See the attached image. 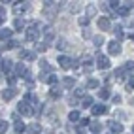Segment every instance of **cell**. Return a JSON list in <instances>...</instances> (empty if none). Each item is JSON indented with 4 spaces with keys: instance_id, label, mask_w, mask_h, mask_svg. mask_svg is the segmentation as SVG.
I'll use <instances>...</instances> for the list:
<instances>
[{
    "instance_id": "obj_38",
    "label": "cell",
    "mask_w": 134,
    "mask_h": 134,
    "mask_svg": "<svg viewBox=\"0 0 134 134\" xmlns=\"http://www.w3.org/2000/svg\"><path fill=\"white\" fill-rule=\"evenodd\" d=\"M15 79H17V76H15V74H8V77H6V81L10 83V85H13V83H15Z\"/></svg>"
},
{
    "instance_id": "obj_3",
    "label": "cell",
    "mask_w": 134,
    "mask_h": 134,
    "mask_svg": "<svg viewBox=\"0 0 134 134\" xmlns=\"http://www.w3.org/2000/svg\"><path fill=\"white\" fill-rule=\"evenodd\" d=\"M38 36H40V25L34 23V25H30L29 29H26V40L34 42V40H38Z\"/></svg>"
},
{
    "instance_id": "obj_12",
    "label": "cell",
    "mask_w": 134,
    "mask_h": 134,
    "mask_svg": "<svg viewBox=\"0 0 134 134\" xmlns=\"http://www.w3.org/2000/svg\"><path fill=\"white\" fill-rule=\"evenodd\" d=\"M81 62H83V70H85V72H93V68H94V64H93V60L89 59V57L81 59Z\"/></svg>"
},
{
    "instance_id": "obj_32",
    "label": "cell",
    "mask_w": 134,
    "mask_h": 134,
    "mask_svg": "<svg viewBox=\"0 0 134 134\" xmlns=\"http://www.w3.org/2000/svg\"><path fill=\"white\" fill-rule=\"evenodd\" d=\"M108 4H110V6H108L110 10H115V12H117V10H119V6H121L119 0H113V2H108Z\"/></svg>"
},
{
    "instance_id": "obj_51",
    "label": "cell",
    "mask_w": 134,
    "mask_h": 134,
    "mask_svg": "<svg viewBox=\"0 0 134 134\" xmlns=\"http://www.w3.org/2000/svg\"><path fill=\"white\" fill-rule=\"evenodd\" d=\"M113 102L115 104H121V96H113Z\"/></svg>"
},
{
    "instance_id": "obj_13",
    "label": "cell",
    "mask_w": 134,
    "mask_h": 134,
    "mask_svg": "<svg viewBox=\"0 0 134 134\" xmlns=\"http://www.w3.org/2000/svg\"><path fill=\"white\" fill-rule=\"evenodd\" d=\"M29 70H26L25 62H19V64H15V76H25Z\"/></svg>"
},
{
    "instance_id": "obj_7",
    "label": "cell",
    "mask_w": 134,
    "mask_h": 134,
    "mask_svg": "<svg viewBox=\"0 0 134 134\" xmlns=\"http://www.w3.org/2000/svg\"><path fill=\"white\" fill-rule=\"evenodd\" d=\"M15 94H17V91H15L13 87H8V89H4V91H2V98H4L6 102L13 100V96H15Z\"/></svg>"
},
{
    "instance_id": "obj_46",
    "label": "cell",
    "mask_w": 134,
    "mask_h": 134,
    "mask_svg": "<svg viewBox=\"0 0 134 134\" xmlns=\"http://www.w3.org/2000/svg\"><path fill=\"white\" fill-rule=\"evenodd\" d=\"M79 25H81V26H87V25H89V19H87V17H81V19H79Z\"/></svg>"
},
{
    "instance_id": "obj_23",
    "label": "cell",
    "mask_w": 134,
    "mask_h": 134,
    "mask_svg": "<svg viewBox=\"0 0 134 134\" xmlns=\"http://www.w3.org/2000/svg\"><path fill=\"white\" fill-rule=\"evenodd\" d=\"M89 127H91V130H93L94 134H98V132L102 130V123H100V121H93L91 125H89Z\"/></svg>"
},
{
    "instance_id": "obj_28",
    "label": "cell",
    "mask_w": 134,
    "mask_h": 134,
    "mask_svg": "<svg viewBox=\"0 0 134 134\" xmlns=\"http://www.w3.org/2000/svg\"><path fill=\"white\" fill-rule=\"evenodd\" d=\"M98 96H100L102 100H106V98L110 96V89H106V87H104V89H100V91H98Z\"/></svg>"
},
{
    "instance_id": "obj_48",
    "label": "cell",
    "mask_w": 134,
    "mask_h": 134,
    "mask_svg": "<svg viewBox=\"0 0 134 134\" xmlns=\"http://www.w3.org/2000/svg\"><path fill=\"white\" fill-rule=\"evenodd\" d=\"M68 102L72 104V106H76V104H77V98H76V96H70V98H68Z\"/></svg>"
},
{
    "instance_id": "obj_45",
    "label": "cell",
    "mask_w": 134,
    "mask_h": 134,
    "mask_svg": "<svg viewBox=\"0 0 134 134\" xmlns=\"http://www.w3.org/2000/svg\"><path fill=\"white\" fill-rule=\"evenodd\" d=\"M57 47H59V49H66V42H64V40H59Z\"/></svg>"
},
{
    "instance_id": "obj_1",
    "label": "cell",
    "mask_w": 134,
    "mask_h": 134,
    "mask_svg": "<svg viewBox=\"0 0 134 134\" xmlns=\"http://www.w3.org/2000/svg\"><path fill=\"white\" fill-rule=\"evenodd\" d=\"M57 10H59V4L55 2H43V17L46 19H53V17L57 15Z\"/></svg>"
},
{
    "instance_id": "obj_18",
    "label": "cell",
    "mask_w": 134,
    "mask_h": 134,
    "mask_svg": "<svg viewBox=\"0 0 134 134\" xmlns=\"http://www.w3.org/2000/svg\"><path fill=\"white\" fill-rule=\"evenodd\" d=\"M79 119H81V115H79V111L77 110H72L68 113V121H72V123H77Z\"/></svg>"
},
{
    "instance_id": "obj_39",
    "label": "cell",
    "mask_w": 134,
    "mask_h": 134,
    "mask_svg": "<svg viewBox=\"0 0 134 134\" xmlns=\"http://www.w3.org/2000/svg\"><path fill=\"white\" fill-rule=\"evenodd\" d=\"M25 10H29V4L23 2V6H15V12L19 13V12H25Z\"/></svg>"
},
{
    "instance_id": "obj_20",
    "label": "cell",
    "mask_w": 134,
    "mask_h": 134,
    "mask_svg": "<svg viewBox=\"0 0 134 134\" xmlns=\"http://www.w3.org/2000/svg\"><path fill=\"white\" fill-rule=\"evenodd\" d=\"M42 81H46V83H49V85H57V81H59V77H57L55 74H49V76H46V77H43Z\"/></svg>"
},
{
    "instance_id": "obj_49",
    "label": "cell",
    "mask_w": 134,
    "mask_h": 134,
    "mask_svg": "<svg viewBox=\"0 0 134 134\" xmlns=\"http://www.w3.org/2000/svg\"><path fill=\"white\" fill-rule=\"evenodd\" d=\"M79 8H81V6H79L77 2H74V6H72V8H70V10H72V12H79Z\"/></svg>"
},
{
    "instance_id": "obj_43",
    "label": "cell",
    "mask_w": 134,
    "mask_h": 134,
    "mask_svg": "<svg viewBox=\"0 0 134 134\" xmlns=\"http://www.w3.org/2000/svg\"><path fill=\"white\" fill-rule=\"evenodd\" d=\"M87 125H91V121H89V119H79V127H87Z\"/></svg>"
},
{
    "instance_id": "obj_16",
    "label": "cell",
    "mask_w": 134,
    "mask_h": 134,
    "mask_svg": "<svg viewBox=\"0 0 134 134\" xmlns=\"http://www.w3.org/2000/svg\"><path fill=\"white\" fill-rule=\"evenodd\" d=\"M19 57H21V60H34V53L21 49V51H19Z\"/></svg>"
},
{
    "instance_id": "obj_40",
    "label": "cell",
    "mask_w": 134,
    "mask_h": 134,
    "mask_svg": "<svg viewBox=\"0 0 134 134\" xmlns=\"http://www.w3.org/2000/svg\"><path fill=\"white\" fill-rule=\"evenodd\" d=\"M127 89H132V91H134V76H129V83H127Z\"/></svg>"
},
{
    "instance_id": "obj_52",
    "label": "cell",
    "mask_w": 134,
    "mask_h": 134,
    "mask_svg": "<svg viewBox=\"0 0 134 134\" xmlns=\"http://www.w3.org/2000/svg\"><path fill=\"white\" fill-rule=\"evenodd\" d=\"M2 77H4V76H2V72H0V81H2Z\"/></svg>"
},
{
    "instance_id": "obj_14",
    "label": "cell",
    "mask_w": 134,
    "mask_h": 134,
    "mask_svg": "<svg viewBox=\"0 0 134 134\" xmlns=\"http://www.w3.org/2000/svg\"><path fill=\"white\" fill-rule=\"evenodd\" d=\"M53 42H55V32L47 30V32H46V36H43V43H46V46H51Z\"/></svg>"
},
{
    "instance_id": "obj_19",
    "label": "cell",
    "mask_w": 134,
    "mask_h": 134,
    "mask_svg": "<svg viewBox=\"0 0 134 134\" xmlns=\"http://www.w3.org/2000/svg\"><path fill=\"white\" fill-rule=\"evenodd\" d=\"M0 66H2V70H4L6 74H8V72H12V68H13V62H12V60H8V59H4Z\"/></svg>"
},
{
    "instance_id": "obj_24",
    "label": "cell",
    "mask_w": 134,
    "mask_h": 134,
    "mask_svg": "<svg viewBox=\"0 0 134 134\" xmlns=\"http://www.w3.org/2000/svg\"><path fill=\"white\" fill-rule=\"evenodd\" d=\"M13 129H15V132H17V134H21V132H25V130H26V125H25L23 121H17Z\"/></svg>"
},
{
    "instance_id": "obj_8",
    "label": "cell",
    "mask_w": 134,
    "mask_h": 134,
    "mask_svg": "<svg viewBox=\"0 0 134 134\" xmlns=\"http://www.w3.org/2000/svg\"><path fill=\"white\" fill-rule=\"evenodd\" d=\"M98 29H100V30H110L111 29V23H110V19H108V17H98Z\"/></svg>"
},
{
    "instance_id": "obj_44",
    "label": "cell",
    "mask_w": 134,
    "mask_h": 134,
    "mask_svg": "<svg viewBox=\"0 0 134 134\" xmlns=\"http://www.w3.org/2000/svg\"><path fill=\"white\" fill-rule=\"evenodd\" d=\"M19 43L17 42H13V40H10V42H6V47H17Z\"/></svg>"
},
{
    "instance_id": "obj_34",
    "label": "cell",
    "mask_w": 134,
    "mask_h": 134,
    "mask_svg": "<svg viewBox=\"0 0 134 134\" xmlns=\"http://www.w3.org/2000/svg\"><path fill=\"white\" fill-rule=\"evenodd\" d=\"M98 87V79H89L87 81V89H96Z\"/></svg>"
},
{
    "instance_id": "obj_41",
    "label": "cell",
    "mask_w": 134,
    "mask_h": 134,
    "mask_svg": "<svg viewBox=\"0 0 134 134\" xmlns=\"http://www.w3.org/2000/svg\"><path fill=\"white\" fill-rule=\"evenodd\" d=\"M125 70H134V60H127V62H125Z\"/></svg>"
},
{
    "instance_id": "obj_11",
    "label": "cell",
    "mask_w": 134,
    "mask_h": 134,
    "mask_svg": "<svg viewBox=\"0 0 134 134\" xmlns=\"http://www.w3.org/2000/svg\"><path fill=\"white\" fill-rule=\"evenodd\" d=\"M108 125H110V130H111V134H121V132H123V125H119L117 121H110Z\"/></svg>"
},
{
    "instance_id": "obj_42",
    "label": "cell",
    "mask_w": 134,
    "mask_h": 134,
    "mask_svg": "<svg viewBox=\"0 0 134 134\" xmlns=\"http://www.w3.org/2000/svg\"><path fill=\"white\" fill-rule=\"evenodd\" d=\"M23 77L26 79V83H29V85H32V74H30V72H26V74H25Z\"/></svg>"
},
{
    "instance_id": "obj_25",
    "label": "cell",
    "mask_w": 134,
    "mask_h": 134,
    "mask_svg": "<svg viewBox=\"0 0 134 134\" xmlns=\"http://www.w3.org/2000/svg\"><path fill=\"white\" fill-rule=\"evenodd\" d=\"M94 15H96V6L89 4L87 6V19H91V17H94Z\"/></svg>"
},
{
    "instance_id": "obj_31",
    "label": "cell",
    "mask_w": 134,
    "mask_h": 134,
    "mask_svg": "<svg viewBox=\"0 0 134 134\" xmlns=\"http://www.w3.org/2000/svg\"><path fill=\"white\" fill-rule=\"evenodd\" d=\"M23 26H25V19H15V30H23Z\"/></svg>"
},
{
    "instance_id": "obj_15",
    "label": "cell",
    "mask_w": 134,
    "mask_h": 134,
    "mask_svg": "<svg viewBox=\"0 0 134 134\" xmlns=\"http://www.w3.org/2000/svg\"><path fill=\"white\" fill-rule=\"evenodd\" d=\"M49 96L53 98V100H59V98L62 96V91L59 87H51V91H49Z\"/></svg>"
},
{
    "instance_id": "obj_33",
    "label": "cell",
    "mask_w": 134,
    "mask_h": 134,
    "mask_svg": "<svg viewBox=\"0 0 134 134\" xmlns=\"http://www.w3.org/2000/svg\"><path fill=\"white\" fill-rule=\"evenodd\" d=\"M38 64H40L42 70H46V72H49V70H51V66H49V62H47V60H40Z\"/></svg>"
},
{
    "instance_id": "obj_30",
    "label": "cell",
    "mask_w": 134,
    "mask_h": 134,
    "mask_svg": "<svg viewBox=\"0 0 134 134\" xmlns=\"http://www.w3.org/2000/svg\"><path fill=\"white\" fill-rule=\"evenodd\" d=\"M93 42H94V46H96V47H100L102 43H104V36H100V34H98V36L93 38Z\"/></svg>"
},
{
    "instance_id": "obj_2",
    "label": "cell",
    "mask_w": 134,
    "mask_h": 134,
    "mask_svg": "<svg viewBox=\"0 0 134 134\" xmlns=\"http://www.w3.org/2000/svg\"><path fill=\"white\" fill-rule=\"evenodd\" d=\"M17 113L25 115V117H30V115H34V108H32L30 104H26L25 100H21L19 104H17Z\"/></svg>"
},
{
    "instance_id": "obj_4",
    "label": "cell",
    "mask_w": 134,
    "mask_h": 134,
    "mask_svg": "<svg viewBox=\"0 0 134 134\" xmlns=\"http://www.w3.org/2000/svg\"><path fill=\"white\" fill-rule=\"evenodd\" d=\"M96 66L100 70H108L110 68V59L106 55H102V53H96Z\"/></svg>"
},
{
    "instance_id": "obj_50",
    "label": "cell",
    "mask_w": 134,
    "mask_h": 134,
    "mask_svg": "<svg viewBox=\"0 0 134 134\" xmlns=\"http://www.w3.org/2000/svg\"><path fill=\"white\" fill-rule=\"evenodd\" d=\"M12 119H13L15 123H17V121H21V119H19V113H17V111H15V113H12Z\"/></svg>"
},
{
    "instance_id": "obj_29",
    "label": "cell",
    "mask_w": 134,
    "mask_h": 134,
    "mask_svg": "<svg viewBox=\"0 0 134 134\" xmlns=\"http://www.w3.org/2000/svg\"><path fill=\"white\" fill-rule=\"evenodd\" d=\"M113 76H115V77H117L119 81H121V79L125 77V68H117V70H115V72H113Z\"/></svg>"
},
{
    "instance_id": "obj_6",
    "label": "cell",
    "mask_w": 134,
    "mask_h": 134,
    "mask_svg": "<svg viewBox=\"0 0 134 134\" xmlns=\"http://www.w3.org/2000/svg\"><path fill=\"white\" fill-rule=\"evenodd\" d=\"M57 62H59V66H60V68H64V70L72 68V59H70V57H66V55H60Z\"/></svg>"
},
{
    "instance_id": "obj_36",
    "label": "cell",
    "mask_w": 134,
    "mask_h": 134,
    "mask_svg": "<svg viewBox=\"0 0 134 134\" xmlns=\"http://www.w3.org/2000/svg\"><path fill=\"white\" fill-rule=\"evenodd\" d=\"M8 130V121H4V119H0V134H4Z\"/></svg>"
},
{
    "instance_id": "obj_21",
    "label": "cell",
    "mask_w": 134,
    "mask_h": 134,
    "mask_svg": "<svg viewBox=\"0 0 134 134\" xmlns=\"http://www.w3.org/2000/svg\"><path fill=\"white\" fill-rule=\"evenodd\" d=\"M40 130H42V127H40L38 123H34V125H29V127H26V132H29V134H38Z\"/></svg>"
},
{
    "instance_id": "obj_53",
    "label": "cell",
    "mask_w": 134,
    "mask_h": 134,
    "mask_svg": "<svg viewBox=\"0 0 134 134\" xmlns=\"http://www.w3.org/2000/svg\"><path fill=\"white\" fill-rule=\"evenodd\" d=\"M132 134H134V125H132Z\"/></svg>"
},
{
    "instance_id": "obj_47",
    "label": "cell",
    "mask_w": 134,
    "mask_h": 134,
    "mask_svg": "<svg viewBox=\"0 0 134 134\" xmlns=\"http://www.w3.org/2000/svg\"><path fill=\"white\" fill-rule=\"evenodd\" d=\"M0 19H6V10H4V6H0Z\"/></svg>"
},
{
    "instance_id": "obj_22",
    "label": "cell",
    "mask_w": 134,
    "mask_h": 134,
    "mask_svg": "<svg viewBox=\"0 0 134 134\" xmlns=\"http://www.w3.org/2000/svg\"><path fill=\"white\" fill-rule=\"evenodd\" d=\"M81 106H83V108H93V98L89 96V94H85L81 98Z\"/></svg>"
},
{
    "instance_id": "obj_26",
    "label": "cell",
    "mask_w": 134,
    "mask_h": 134,
    "mask_svg": "<svg viewBox=\"0 0 134 134\" xmlns=\"http://www.w3.org/2000/svg\"><path fill=\"white\" fill-rule=\"evenodd\" d=\"M62 83H64V87H74L76 85V79L70 77V76H66V77H62Z\"/></svg>"
},
{
    "instance_id": "obj_35",
    "label": "cell",
    "mask_w": 134,
    "mask_h": 134,
    "mask_svg": "<svg viewBox=\"0 0 134 134\" xmlns=\"http://www.w3.org/2000/svg\"><path fill=\"white\" fill-rule=\"evenodd\" d=\"M36 51H40V53H43V51H47V46L43 42H38L36 43Z\"/></svg>"
},
{
    "instance_id": "obj_37",
    "label": "cell",
    "mask_w": 134,
    "mask_h": 134,
    "mask_svg": "<svg viewBox=\"0 0 134 134\" xmlns=\"http://www.w3.org/2000/svg\"><path fill=\"white\" fill-rule=\"evenodd\" d=\"M74 96H76V98H83V96H85V94H83V89H81V87L74 89Z\"/></svg>"
},
{
    "instance_id": "obj_17",
    "label": "cell",
    "mask_w": 134,
    "mask_h": 134,
    "mask_svg": "<svg viewBox=\"0 0 134 134\" xmlns=\"http://www.w3.org/2000/svg\"><path fill=\"white\" fill-rule=\"evenodd\" d=\"M113 34H115V38H117V42L123 40V38H125V34H123V26H121V25H115V26H113Z\"/></svg>"
},
{
    "instance_id": "obj_54",
    "label": "cell",
    "mask_w": 134,
    "mask_h": 134,
    "mask_svg": "<svg viewBox=\"0 0 134 134\" xmlns=\"http://www.w3.org/2000/svg\"><path fill=\"white\" fill-rule=\"evenodd\" d=\"M2 23H4V21H2V19H0V25H2Z\"/></svg>"
},
{
    "instance_id": "obj_27",
    "label": "cell",
    "mask_w": 134,
    "mask_h": 134,
    "mask_svg": "<svg viewBox=\"0 0 134 134\" xmlns=\"http://www.w3.org/2000/svg\"><path fill=\"white\" fill-rule=\"evenodd\" d=\"M129 12H130V8H127V6H119V10H117V13H119L121 17H127Z\"/></svg>"
},
{
    "instance_id": "obj_9",
    "label": "cell",
    "mask_w": 134,
    "mask_h": 134,
    "mask_svg": "<svg viewBox=\"0 0 134 134\" xmlns=\"http://www.w3.org/2000/svg\"><path fill=\"white\" fill-rule=\"evenodd\" d=\"M91 111H93V115H104V113H108V108L104 104H93Z\"/></svg>"
},
{
    "instance_id": "obj_10",
    "label": "cell",
    "mask_w": 134,
    "mask_h": 134,
    "mask_svg": "<svg viewBox=\"0 0 134 134\" xmlns=\"http://www.w3.org/2000/svg\"><path fill=\"white\" fill-rule=\"evenodd\" d=\"M12 36H13V30H12V29H0V40L10 42Z\"/></svg>"
},
{
    "instance_id": "obj_5",
    "label": "cell",
    "mask_w": 134,
    "mask_h": 134,
    "mask_svg": "<svg viewBox=\"0 0 134 134\" xmlns=\"http://www.w3.org/2000/svg\"><path fill=\"white\" fill-rule=\"evenodd\" d=\"M108 53H110V55H113V57L121 55V43H119L117 40H111V42L108 43Z\"/></svg>"
}]
</instances>
